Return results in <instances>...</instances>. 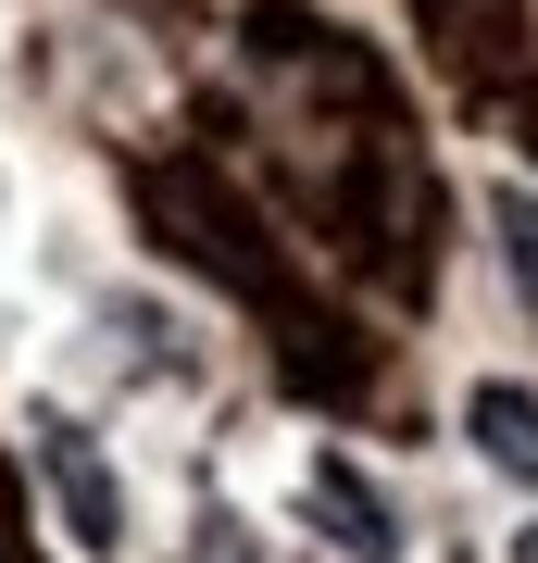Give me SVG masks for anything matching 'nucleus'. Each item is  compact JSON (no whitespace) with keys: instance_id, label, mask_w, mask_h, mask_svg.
I'll use <instances>...</instances> for the list:
<instances>
[{"instance_id":"1","label":"nucleus","mask_w":538,"mask_h":563,"mask_svg":"<svg viewBox=\"0 0 538 563\" xmlns=\"http://www.w3.org/2000/svg\"><path fill=\"white\" fill-rule=\"evenodd\" d=\"M39 488H51L63 539H76L88 563H113V551H125V476L100 463V439H88L76 413H39Z\"/></svg>"},{"instance_id":"2","label":"nucleus","mask_w":538,"mask_h":563,"mask_svg":"<svg viewBox=\"0 0 538 563\" xmlns=\"http://www.w3.org/2000/svg\"><path fill=\"white\" fill-rule=\"evenodd\" d=\"M300 526H314L339 563H400V501L363 476L351 451H314V463H300Z\"/></svg>"},{"instance_id":"3","label":"nucleus","mask_w":538,"mask_h":563,"mask_svg":"<svg viewBox=\"0 0 538 563\" xmlns=\"http://www.w3.org/2000/svg\"><path fill=\"white\" fill-rule=\"evenodd\" d=\"M463 451H476L488 476L538 488V388H514V376H476V388H463Z\"/></svg>"},{"instance_id":"4","label":"nucleus","mask_w":538,"mask_h":563,"mask_svg":"<svg viewBox=\"0 0 538 563\" xmlns=\"http://www.w3.org/2000/svg\"><path fill=\"white\" fill-rule=\"evenodd\" d=\"M488 239H501V263H514V288L538 301V188H514V176L488 188Z\"/></svg>"},{"instance_id":"5","label":"nucleus","mask_w":538,"mask_h":563,"mask_svg":"<svg viewBox=\"0 0 538 563\" xmlns=\"http://www.w3.org/2000/svg\"><path fill=\"white\" fill-rule=\"evenodd\" d=\"M514 563H538V526H526V551H514Z\"/></svg>"}]
</instances>
